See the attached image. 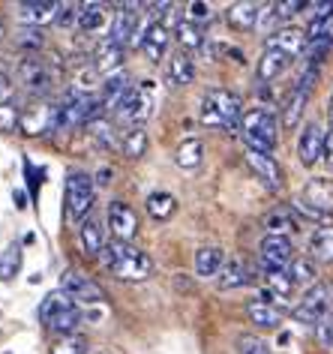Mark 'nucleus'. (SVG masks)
<instances>
[{
    "mask_svg": "<svg viewBox=\"0 0 333 354\" xmlns=\"http://www.w3.org/2000/svg\"><path fill=\"white\" fill-rule=\"evenodd\" d=\"M142 55L151 60V64H160L165 57V48H169V28L162 21H151L142 33V42H138Z\"/></svg>",
    "mask_w": 333,
    "mask_h": 354,
    "instance_id": "f3484780",
    "label": "nucleus"
},
{
    "mask_svg": "<svg viewBox=\"0 0 333 354\" xmlns=\"http://www.w3.org/2000/svg\"><path fill=\"white\" fill-rule=\"evenodd\" d=\"M57 10L60 3L55 0H28V3H19V19L30 28H39V24L57 21Z\"/></svg>",
    "mask_w": 333,
    "mask_h": 354,
    "instance_id": "aec40b11",
    "label": "nucleus"
},
{
    "mask_svg": "<svg viewBox=\"0 0 333 354\" xmlns=\"http://www.w3.org/2000/svg\"><path fill=\"white\" fill-rule=\"evenodd\" d=\"M51 354H87V339L84 336H64V339L51 348Z\"/></svg>",
    "mask_w": 333,
    "mask_h": 354,
    "instance_id": "49530a36",
    "label": "nucleus"
},
{
    "mask_svg": "<svg viewBox=\"0 0 333 354\" xmlns=\"http://www.w3.org/2000/svg\"><path fill=\"white\" fill-rule=\"evenodd\" d=\"M240 138L247 141V150H258V153L274 156V147H276V138H279L276 114L270 109H265V105L249 109L243 114V123H240Z\"/></svg>",
    "mask_w": 333,
    "mask_h": 354,
    "instance_id": "7ed1b4c3",
    "label": "nucleus"
},
{
    "mask_svg": "<svg viewBox=\"0 0 333 354\" xmlns=\"http://www.w3.org/2000/svg\"><path fill=\"white\" fill-rule=\"evenodd\" d=\"M120 12L111 15V28H108V37L111 42H117V46H126V42H135L138 37V12H126L124 6H117Z\"/></svg>",
    "mask_w": 333,
    "mask_h": 354,
    "instance_id": "412c9836",
    "label": "nucleus"
},
{
    "mask_svg": "<svg viewBox=\"0 0 333 354\" xmlns=\"http://www.w3.org/2000/svg\"><path fill=\"white\" fill-rule=\"evenodd\" d=\"M297 201H303L306 207L318 210V214L333 216V180L330 177H312V180L303 187Z\"/></svg>",
    "mask_w": 333,
    "mask_h": 354,
    "instance_id": "ddd939ff",
    "label": "nucleus"
},
{
    "mask_svg": "<svg viewBox=\"0 0 333 354\" xmlns=\"http://www.w3.org/2000/svg\"><path fill=\"white\" fill-rule=\"evenodd\" d=\"M306 105H310V93L301 91V87H292V93H288L285 102H283V129L292 132V129L301 127Z\"/></svg>",
    "mask_w": 333,
    "mask_h": 354,
    "instance_id": "b1692460",
    "label": "nucleus"
},
{
    "mask_svg": "<svg viewBox=\"0 0 333 354\" xmlns=\"http://www.w3.org/2000/svg\"><path fill=\"white\" fill-rule=\"evenodd\" d=\"M21 268V252L19 246H10L3 255H0V279H12Z\"/></svg>",
    "mask_w": 333,
    "mask_h": 354,
    "instance_id": "c03bdc74",
    "label": "nucleus"
},
{
    "mask_svg": "<svg viewBox=\"0 0 333 354\" xmlns=\"http://www.w3.org/2000/svg\"><path fill=\"white\" fill-rule=\"evenodd\" d=\"M297 10H306V3H301V0H283V3H274L276 19H292Z\"/></svg>",
    "mask_w": 333,
    "mask_h": 354,
    "instance_id": "8fccbe9b",
    "label": "nucleus"
},
{
    "mask_svg": "<svg viewBox=\"0 0 333 354\" xmlns=\"http://www.w3.org/2000/svg\"><path fill=\"white\" fill-rule=\"evenodd\" d=\"M225 268V252L219 246H201L196 252V273L201 279H213Z\"/></svg>",
    "mask_w": 333,
    "mask_h": 354,
    "instance_id": "393cba45",
    "label": "nucleus"
},
{
    "mask_svg": "<svg viewBox=\"0 0 333 354\" xmlns=\"http://www.w3.org/2000/svg\"><path fill=\"white\" fill-rule=\"evenodd\" d=\"M111 177H115V171H108V168H102V171L96 174V183H99V187H105V183H111Z\"/></svg>",
    "mask_w": 333,
    "mask_h": 354,
    "instance_id": "5fc2aeb1",
    "label": "nucleus"
},
{
    "mask_svg": "<svg viewBox=\"0 0 333 354\" xmlns=\"http://www.w3.org/2000/svg\"><path fill=\"white\" fill-rule=\"evenodd\" d=\"M324 165H327V171L333 174V129L327 132V145H324Z\"/></svg>",
    "mask_w": 333,
    "mask_h": 354,
    "instance_id": "603ef678",
    "label": "nucleus"
},
{
    "mask_svg": "<svg viewBox=\"0 0 333 354\" xmlns=\"http://www.w3.org/2000/svg\"><path fill=\"white\" fill-rule=\"evenodd\" d=\"M288 279L294 282V288L297 286H315L318 282V270H315V261L312 259H294L292 264H288Z\"/></svg>",
    "mask_w": 333,
    "mask_h": 354,
    "instance_id": "e433bc0d",
    "label": "nucleus"
},
{
    "mask_svg": "<svg viewBox=\"0 0 333 354\" xmlns=\"http://www.w3.org/2000/svg\"><path fill=\"white\" fill-rule=\"evenodd\" d=\"M324 145H327V132H324L321 123H306L301 138H297V159L301 165L312 168L315 162H324Z\"/></svg>",
    "mask_w": 333,
    "mask_h": 354,
    "instance_id": "1a4fd4ad",
    "label": "nucleus"
},
{
    "mask_svg": "<svg viewBox=\"0 0 333 354\" xmlns=\"http://www.w3.org/2000/svg\"><path fill=\"white\" fill-rule=\"evenodd\" d=\"M330 48H333V37L310 42V46H306V51H303V57H306V66H318L321 60L330 55Z\"/></svg>",
    "mask_w": 333,
    "mask_h": 354,
    "instance_id": "37998d69",
    "label": "nucleus"
},
{
    "mask_svg": "<svg viewBox=\"0 0 333 354\" xmlns=\"http://www.w3.org/2000/svg\"><path fill=\"white\" fill-rule=\"evenodd\" d=\"M57 24L60 28H73V24H78V3H60Z\"/></svg>",
    "mask_w": 333,
    "mask_h": 354,
    "instance_id": "09e8293b",
    "label": "nucleus"
},
{
    "mask_svg": "<svg viewBox=\"0 0 333 354\" xmlns=\"http://www.w3.org/2000/svg\"><path fill=\"white\" fill-rule=\"evenodd\" d=\"M192 78H196V64H192V57L187 51L171 55L169 64H165V82H169V87H187V84H192Z\"/></svg>",
    "mask_w": 333,
    "mask_h": 354,
    "instance_id": "4be33fe9",
    "label": "nucleus"
},
{
    "mask_svg": "<svg viewBox=\"0 0 333 354\" xmlns=\"http://www.w3.org/2000/svg\"><path fill=\"white\" fill-rule=\"evenodd\" d=\"M333 313V286L330 282H315V286L306 291L303 300L292 309V318L301 324H312L321 327Z\"/></svg>",
    "mask_w": 333,
    "mask_h": 354,
    "instance_id": "20e7f679",
    "label": "nucleus"
},
{
    "mask_svg": "<svg viewBox=\"0 0 333 354\" xmlns=\"http://www.w3.org/2000/svg\"><path fill=\"white\" fill-rule=\"evenodd\" d=\"M21 123V109L12 102L0 105V132H15V127Z\"/></svg>",
    "mask_w": 333,
    "mask_h": 354,
    "instance_id": "a18cd8bd",
    "label": "nucleus"
},
{
    "mask_svg": "<svg viewBox=\"0 0 333 354\" xmlns=\"http://www.w3.org/2000/svg\"><path fill=\"white\" fill-rule=\"evenodd\" d=\"M93 69L102 73L105 78L120 73V69H124V46H117V42H111V39H102L99 46L93 48Z\"/></svg>",
    "mask_w": 333,
    "mask_h": 354,
    "instance_id": "6ab92c4d",
    "label": "nucleus"
},
{
    "mask_svg": "<svg viewBox=\"0 0 333 354\" xmlns=\"http://www.w3.org/2000/svg\"><path fill=\"white\" fill-rule=\"evenodd\" d=\"M294 261V246L288 237H276V234H265L258 243V264L265 273H276V270H288V264Z\"/></svg>",
    "mask_w": 333,
    "mask_h": 354,
    "instance_id": "6e6552de",
    "label": "nucleus"
},
{
    "mask_svg": "<svg viewBox=\"0 0 333 354\" xmlns=\"http://www.w3.org/2000/svg\"><path fill=\"white\" fill-rule=\"evenodd\" d=\"M78 243H82L84 255H96V259H99V252L105 250V237H102V228L96 219L87 216L84 223L78 225Z\"/></svg>",
    "mask_w": 333,
    "mask_h": 354,
    "instance_id": "c85d7f7f",
    "label": "nucleus"
},
{
    "mask_svg": "<svg viewBox=\"0 0 333 354\" xmlns=\"http://www.w3.org/2000/svg\"><path fill=\"white\" fill-rule=\"evenodd\" d=\"M15 207H28L24 205V192H15Z\"/></svg>",
    "mask_w": 333,
    "mask_h": 354,
    "instance_id": "6e6d98bb",
    "label": "nucleus"
},
{
    "mask_svg": "<svg viewBox=\"0 0 333 354\" xmlns=\"http://www.w3.org/2000/svg\"><path fill=\"white\" fill-rule=\"evenodd\" d=\"M267 277V288L274 291V295L279 300H285V297H292L294 295V282L288 279V273L285 270H276V273H265Z\"/></svg>",
    "mask_w": 333,
    "mask_h": 354,
    "instance_id": "79ce46f5",
    "label": "nucleus"
},
{
    "mask_svg": "<svg viewBox=\"0 0 333 354\" xmlns=\"http://www.w3.org/2000/svg\"><path fill=\"white\" fill-rule=\"evenodd\" d=\"M238 354H270L265 339H258L256 333H240L238 336Z\"/></svg>",
    "mask_w": 333,
    "mask_h": 354,
    "instance_id": "de8ad7c7",
    "label": "nucleus"
},
{
    "mask_svg": "<svg viewBox=\"0 0 333 354\" xmlns=\"http://www.w3.org/2000/svg\"><path fill=\"white\" fill-rule=\"evenodd\" d=\"M285 66H288V57L283 55V51L265 48V55L258 57L256 75H258V82H261V84H267V82H274V78L283 75V73H285Z\"/></svg>",
    "mask_w": 333,
    "mask_h": 354,
    "instance_id": "cd10ccee",
    "label": "nucleus"
},
{
    "mask_svg": "<svg viewBox=\"0 0 333 354\" xmlns=\"http://www.w3.org/2000/svg\"><path fill=\"white\" fill-rule=\"evenodd\" d=\"M306 46H310V39H306V30L301 28H279L267 37V46L265 48H274V51H283V55L292 60L297 55H303Z\"/></svg>",
    "mask_w": 333,
    "mask_h": 354,
    "instance_id": "2eb2a0df",
    "label": "nucleus"
},
{
    "mask_svg": "<svg viewBox=\"0 0 333 354\" xmlns=\"http://www.w3.org/2000/svg\"><path fill=\"white\" fill-rule=\"evenodd\" d=\"M19 75H21V82L28 84L30 93H48L51 84H55V75H51L48 64H46V60H37V57L21 60Z\"/></svg>",
    "mask_w": 333,
    "mask_h": 354,
    "instance_id": "dca6fc26",
    "label": "nucleus"
},
{
    "mask_svg": "<svg viewBox=\"0 0 333 354\" xmlns=\"http://www.w3.org/2000/svg\"><path fill=\"white\" fill-rule=\"evenodd\" d=\"M153 114V82H144L142 87H133L129 96L117 105V118L129 123V129L144 127Z\"/></svg>",
    "mask_w": 333,
    "mask_h": 354,
    "instance_id": "0eeeda50",
    "label": "nucleus"
},
{
    "mask_svg": "<svg viewBox=\"0 0 333 354\" xmlns=\"http://www.w3.org/2000/svg\"><path fill=\"white\" fill-rule=\"evenodd\" d=\"M87 132L99 141L102 147H117V136H115V127H111V120H105V118H96L87 123Z\"/></svg>",
    "mask_w": 333,
    "mask_h": 354,
    "instance_id": "a19ab883",
    "label": "nucleus"
},
{
    "mask_svg": "<svg viewBox=\"0 0 333 354\" xmlns=\"http://www.w3.org/2000/svg\"><path fill=\"white\" fill-rule=\"evenodd\" d=\"M174 210H178V198H174L171 192H151V196H147V214H151L156 223L171 219Z\"/></svg>",
    "mask_w": 333,
    "mask_h": 354,
    "instance_id": "72a5a7b5",
    "label": "nucleus"
},
{
    "mask_svg": "<svg viewBox=\"0 0 333 354\" xmlns=\"http://www.w3.org/2000/svg\"><path fill=\"white\" fill-rule=\"evenodd\" d=\"M19 129L24 136H42L48 129H57V109H48V105H30V109H21V123Z\"/></svg>",
    "mask_w": 333,
    "mask_h": 354,
    "instance_id": "4468645a",
    "label": "nucleus"
},
{
    "mask_svg": "<svg viewBox=\"0 0 333 354\" xmlns=\"http://www.w3.org/2000/svg\"><path fill=\"white\" fill-rule=\"evenodd\" d=\"M78 324H82V309L73 306V309H66L64 315H57V318H55V322H51L48 327H51V330H55V333H60V336H75Z\"/></svg>",
    "mask_w": 333,
    "mask_h": 354,
    "instance_id": "ea45409f",
    "label": "nucleus"
},
{
    "mask_svg": "<svg viewBox=\"0 0 333 354\" xmlns=\"http://www.w3.org/2000/svg\"><path fill=\"white\" fill-rule=\"evenodd\" d=\"M105 21H108V12H105L102 3H78V28L84 33H96L105 28Z\"/></svg>",
    "mask_w": 333,
    "mask_h": 354,
    "instance_id": "2f4dec72",
    "label": "nucleus"
},
{
    "mask_svg": "<svg viewBox=\"0 0 333 354\" xmlns=\"http://www.w3.org/2000/svg\"><path fill=\"white\" fill-rule=\"evenodd\" d=\"M120 150H124L126 159H142L147 153V132H144V127L126 129L124 141H120Z\"/></svg>",
    "mask_w": 333,
    "mask_h": 354,
    "instance_id": "4c0bfd02",
    "label": "nucleus"
},
{
    "mask_svg": "<svg viewBox=\"0 0 333 354\" xmlns=\"http://www.w3.org/2000/svg\"><path fill=\"white\" fill-rule=\"evenodd\" d=\"M261 12H265V6L249 3V0H240V3H231L229 10H225V21H229L234 30L249 33V30H256L261 24Z\"/></svg>",
    "mask_w": 333,
    "mask_h": 354,
    "instance_id": "a211bd4d",
    "label": "nucleus"
},
{
    "mask_svg": "<svg viewBox=\"0 0 333 354\" xmlns=\"http://www.w3.org/2000/svg\"><path fill=\"white\" fill-rule=\"evenodd\" d=\"M96 118H99V102L78 84H73L57 109V127H82V123H91Z\"/></svg>",
    "mask_w": 333,
    "mask_h": 354,
    "instance_id": "423d86ee",
    "label": "nucleus"
},
{
    "mask_svg": "<svg viewBox=\"0 0 333 354\" xmlns=\"http://www.w3.org/2000/svg\"><path fill=\"white\" fill-rule=\"evenodd\" d=\"M201 159H204V145H201V138H187V141H180L178 153H174V162H178L180 168H187V171L198 168Z\"/></svg>",
    "mask_w": 333,
    "mask_h": 354,
    "instance_id": "f704fd0d",
    "label": "nucleus"
},
{
    "mask_svg": "<svg viewBox=\"0 0 333 354\" xmlns=\"http://www.w3.org/2000/svg\"><path fill=\"white\" fill-rule=\"evenodd\" d=\"M310 255L312 261H333V225H324L310 237Z\"/></svg>",
    "mask_w": 333,
    "mask_h": 354,
    "instance_id": "c9c22d12",
    "label": "nucleus"
},
{
    "mask_svg": "<svg viewBox=\"0 0 333 354\" xmlns=\"http://www.w3.org/2000/svg\"><path fill=\"white\" fill-rule=\"evenodd\" d=\"M247 318L256 327H267V330H274V327L283 324V309L274 306V304H265V300H249L247 304Z\"/></svg>",
    "mask_w": 333,
    "mask_h": 354,
    "instance_id": "bb28decb",
    "label": "nucleus"
},
{
    "mask_svg": "<svg viewBox=\"0 0 333 354\" xmlns=\"http://www.w3.org/2000/svg\"><path fill=\"white\" fill-rule=\"evenodd\" d=\"M75 306V300L66 295V291H51V295H46V300L39 304V322H46V324H51L57 315H64L66 309H73Z\"/></svg>",
    "mask_w": 333,
    "mask_h": 354,
    "instance_id": "c756f323",
    "label": "nucleus"
},
{
    "mask_svg": "<svg viewBox=\"0 0 333 354\" xmlns=\"http://www.w3.org/2000/svg\"><path fill=\"white\" fill-rule=\"evenodd\" d=\"M0 37H3V21H0Z\"/></svg>",
    "mask_w": 333,
    "mask_h": 354,
    "instance_id": "13d9d810",
    "label": "nucleus"
},
{
    "mask_svg": "<svg viewBox=\"0 0 333 354\" xmlns=\"http://www.w3.org/2000/svg\"><path fill=\"white\" fill-rule=\"evenodd\" d=\"M327 118H330V123H333V93H330V102H327Z\"/></svg>",
    "mask_w": 333,
    "mask_h": 354,
    "instance_id": "4d7b16f0",
    "label": "nucleus"
},
{
    "mask_svg": "<svg viewBox=\"0 0 333 354\" xmlns=\"http://www.w3.org/2000/svg\"><path fill=\"white\" fill-rule=\"evenodd\" d=\"M249 282H252V277H249L247 264H240V261H225L222 273H219V277H216V286L222 288V291L243 288V286H249Z\"/></svg>",
    "mask_w": 333,
    "mask_h": 354,
    "instance_id": "7c9ffc66",
    "label": "nucleus"
},
{
    "mask_svg": "<svg viewBox=\"0 0 333 354\" xmlns=\"http://www.w3.org/2000/svg\"><path fill=\"white\" fill-rule=\"evenodd\" d=\"M247 165L256 171V177L270 192H279L283 189V168H279V162L270 153H258V150H247Z\"/></svg>",
    "mask_w": 333,
    "mask_h": 354,
    "instance_id": "f8f14e48",
    "label": "nucleus"
},
{
    "mask_svg": "<svg viewBox=\"0 0 333 354\" xmlns=\"http://www.w3.org/2000/svg\"><path fill=\"white\" fill-rule=\"evenodd\" d=\"M99 261L105 270H111V277H117L120 282H142L153 273V261L151 255L138 246L111 241L105 243V250L99 252Z\"/></svg>",
    "mask_w": 333,
    "mask_h": 354,
    "instance_id": "f257e3e1",
    "label": "nucleus"
},
{
    "mask_svg": "<svg viewBox=\"0 0 333 354\" xmlns=\"http://www.w3.org/2000/svg\"><path fill=\"white\" fill-rule=\"evenodd\" d=\"M297 228H301V223H297V216H294L292 207H274V210H270V214L265 216V232H267V234L288 237V234H294Z\"/></svg>",
    "mask_w": 333,
    "mask_h": 354,
    "instance_id": "a878e982",
    "label": "nucleus"
},
{
    "mask_svg": "<svg viewBox=\"0 0 333 354\" xmlns=\"http://www.w3.org/2000/svg\"><path fill=\"white\" fill-rule=\"evenodd\" d=\"M321 339L327 342V345H333V324H330V322L321 324Z\"/></svg>",
    "mask_w": 333,
    "mask_h": 354,
    "instance_id": "864d4df0",
    "label": "nucleus"
},
{
    "mask_svg": "<svg viewBox=\"0 0 333 354\" xmlns=\"http://www.w3.org/2000/svg\"><path fill=\"white\" fill-rule=\"evenodd\" d=\"M60 291H66L73 300L87 304V306H96L105 300V291L96 286L91 277H84V273H78V270H66L64 277H60Z\"/></svg>",
    "mask_w": 333,
    "mask_h": 354,
    "instance_id": "9d476101",
    "label": "nucleus"
},
{
    "mask_svg": "<svg viewBox=\"0 0 333 354\" xmlns=\"http://www.w3.org/2000/svg\"><path fill=\"white\" fill-rule=\"evenodd\" d=\"M96 198L93 177L84 171H73L66 177V189H64V205H66V219L69 223H84V216L91 214Z\"/></svg>",
    "mask_w": 333,
    "mask_h": 354,
    "instance_id": "39448f33",
    "label": "nucleus"
},
{
    "mask_svg": "<svg viewBox=\"0 0 333 354\" xmlns=\"http://www.w3.org/2000/svg\"><path fill=\"white\" fill-rule=\"evenodd\" d=\"M108 228H111V234H115V241L129 243L138 234L135 210L129 205H124V201H111V205H108Z\"/></svg>",
    "mask_w": 333,
    "mask_h": 354,
    "instance_id": "9b49d317",
    "label": "nucleus"
},
{
    "mask_svg": "<svg viewBox=\"0 0 333 354\" xmlns=\"http://www.w3.org/2000/svg\"><path fill=\"white\" fill-rule=\"evenodd\" d=\"M174 37H178L180 48L183 51H204L207 42H204V30L198 28L196 21H178V28H174Z\"/></svg>",
    "mask_w": 333,
    "mask_h": 354,
    "instance_id": "473e14b6",
    "label": "nucleus"
},
{
    "mask_svg": "<svg viewBox=\"0 0 333 354\" xmlns=\"http://www.w3.org/2000/svg\"><path fill=\"white\" fill-rule=\"evenodd\" d=\"M189 21H210V6L196 0V3H189Z\"/></svg>",
    "mask_w": 333,
    "mask_h": 354,
    "instance_id": "3c124183",
    "label": "nucleus"
},
{
    "mask_svg": "<svg viewBox=\"0 0 333 354\" xmlns=\"http://www.w3.org/2000/svg\"><path fill=\"white\" fill-rule=\"evenodd\" d=\"M102 91H105V109H115L117 111V105L126 100L129 96V91H133V78H129V73L126 69H120V73H115V75H108L102 82Z\"/></svg>",
    "mask_w": 333,
    "mask_h": 354,
    "instance_id": "5701e85b",
    "label": "nucleus"
},
{
    "mask_svg": "<svg viewBox=\"0 0 333 354\" xmlns=\"http://www.w3.org/2000/svg\"><path fill=\"white\" fill-rule=\"evenodd\" d=\"M243 102L238 93L225 91V87H213L207 91L204 102H201V123L210 129H229V132H238L240 123H243Z\"/></svg>",
    "mask_w": 333,
    "mask_h": 354,
    "instance_id": "f03ea898",
    "label": "nucleus"
},
{
    "mask_svg": "<svg viewBox=\"0 0 333 354\" xmlns=\"http://www.w3.org/2000/svg\"><path fill=\"white\" fill-rule=\"evenodd\" d=\"M15 46L24 48V51H42L46 48V33H42V28L24 24V28L15 30Z\"/></svg>",
    "mask_w": 333,
    "mask_h": 354,
    "instance_id": "58836bf2",
    "label": "nucleus"
}]
</instances>
